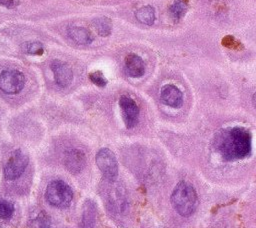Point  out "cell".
<instances>
[{"mask_svg":"<svg viewBox=\"0 0 256 228\" xmlns=\"http://www.w3.org/2000/svg\"><path fill=\"white\" fill-rule=\"evenodd\" d=\"M119 105L122 110V116L125 126L128 129L133 128L139 119V107L137 103L128 96H121L119 99Z\"/></svg>","mask_w":256,"mask_h":228,"instance_id":"obj_7","label":"cell"},{"mask_svg":"<svg viewBox=\"0 0 256 228\" xmlns=\"http://www.w3.org/2000/svg\"><path fill=\"white\" fill-rule=\"evenodd\" d=\"M17 4L18 3L15 0H0V5L9 9L15 7Z\"/></svg>","mask_w":256,"mask_h":228,"instance_id":"obj_21","label":"cell"},{"mask_svg":"<svg viewBox=\"0 0 256 228\" xmlns=\"http://www.w3.org/2000/svg\"><path fill=\"white\" fill-rule=\"evenodd\" d=\"M96 219V206L91 200H87L84 204L83 209V228H92L94 226Z\"/></svg>","mask_w":256,"mask_h":228,"instance_id":"obj_13","label":"cell"},{"mask_svg":"<svg viewBox=\"0 0 256 228\" xmlns=\"http://www.w3.org/2000/svg\"><path fill=\"white\" fill-rule=\"evenodd\" d=\"M29 158L20 149L15 150L3 168V175L7 180L18 179L25 171L28 166Z\"/></svg>","mask_w":256,"mask_h":228,"instance_id":"obj_5","label":"cell"},{"mask_svg":"<svg viewBox=\"0 0 256 228\" xmlns=\"http://www.w3.org/2000/svg\"><path fill=\"white\" fill-rule=\"evenodd\" d=\"M187 11V4L183 0H175L169 7V12L175 21H179Z\"/></svg>","mask_w":256,"mask_h":228,"instance_id":"obj_16","label":"cell"},{"mask_svg":"<svg viewBox=\"0 0 256 228\" xmlns=\"http://www.w3.org/2000/svg\"><path fill=\"white\" fill-rule=\"evenodd\" d=\"M67 31L68 36L79 45H89L94 40L92 33L85 27L70 25Z\"/></svg>","mask_w":256,"mask_h":228,"instance_id":"obj_12","label":"cell"},{"mask_svg":"<svg viewBox=\"0 0 256 228\" xmlns=\"http://www.w3.org/2000/svg\"><path fill=\"white\" fill-rule=\"evenodd\" d=\"M25 85V76L14 69H6L0 73V89L6 94H17Z\"/></svg>","mask_w":256,"mask_h":228,"instance_id":"obj_6","label":"cell"},{"mask_svg":"<svg viewBox=\"0 0 256 228\" xmlns=\"http://www.w3.org/2000/svg\"><path fill=\"white\" fill-rule=\"evenodd\" d=\"M171 203L179 215L183 217L192 215L198 205L196 190L188 182H179L171 194Z\"/></svg>","mask_w":256,"mask_h":228,"instance_id":"obj_2","label":"cell"},{"mask_svg":"<svg viewBox=\"0 0 256 228\" xmlns=\"http://www.w3.org/2000/svg\"><path fill=\"white\" fill-rule=\"evenodd\" d=\"M89 78L91 82H93L98 87H105L107 85V79L103 75L101 71H95L89 74Z\"/></svg>","mask_w":256,"mask_h":228,"instance_id":"obj_19","label":"cell"},{"mask_svg":"<svg viewBox=\"0 0 256 228\" xmlns=\"http://www.w3.org/2000/svg\"><path fill=\"white\" fill-rule=\"evenodd\" d=\"M14 205L12 202L0 197V218L7 220L13 216Z\"/></svg>","mask_w":256,"mask_h":228,"instance_id":"obj_18","label":"cell"},{"mask_svg":"<svg viewBox=\"0 0 256 228\" xmlns=\"http://www.w3.org/2000/svg\"><path fill=\"white\" fill-rule=\"evenodd\" d=\"M251 148V133L239 126L224 131L218 142V151L227 161L245 158L250 154Z\"/></svg>","mask_w":256,"mask_h":228,"instance_id":"obj_1","label":"cell"},{"mask_svg":"<svg viewBox=\"0 0 256 228\" xmlns=\"http://www.w3.org/2000/svg\"><path fill=\"white\" fill-rule=\"evenodd\" d=\"M136 19L145 25H152L155 21V10L152 6H142L135 11Z\"/></svg>","mask_w":256,"mask_h":228,"instance_id":"obj_14","label":"cell"},{"mask_svg":"<svg viewBox=\"0 0 256 228\" xmlns=\"http://www.w3.org/2000/svg\"><path fill=\"white\" fill-rule=\"evenodd\" d=\"M86 158L83 151L79 149H71L65 153L64 164L71 173H80L85 166Z\"/></svg>","mask_w":256,"mask_h":228,"instance_id":"obj_10","label":"cell"},{"mask_svg":"<svg viewBox=\"0 0 256 228\" xmlns=\"http://www.w3.org/2000/svg\"><path fill=\"white\" fill-rule=\"evenodd\" d=\"M252 102H253V105H254V107L256 108V92L253 94V97H252Z\"/></svg>","mask_w":256,"mask_h":228,"instance_id":"obj_22","label":"cell"},{"mask_svg":"<svg viewBox=\"0 0 256 228\" xmlns=\"http://www.w3.org/2000/svg\"><path fill=\"white\" fill-rule=\"evenodd\" d=\"M50 68L54 75V80L59 87H68L73 80V71L71 67L60 60H53Z\"/></svg>","mask_w":256,"mask_h":228,"instance_id":"obj_8","label":"cell"},{"mask_svg":"<svg viewBox=\"0 0 256 228\" xmlns=\"http://www.w3.org/2000/svg\"><path fill=\"white\" fill-rule=\"evenodd\" d=\"M160 97L164 104L172 108H179L183 104V93L173 84L164 85L161 89Z\"/></svg>","mask_w":256,"mask_h":228,"instance_id":"obj_9","label":"cell"},{"mask_svg":"<svg viewBox=\"0 0 256 228\" xmlns=\"http://www.w3.org/2000/svg\"><path fill=\"white\" fill-rule=\"evenodd\" d=\"M93 25L97 31V33L100 36L106 37L111 34L112 31V21L110 18L102 16V17H97L93 19Z\"/></svg>","mask_w":256,"mask_h":228,"instance_id":"obj_15","label":"cell"},{"mask_svg":"<svg viewBox=\"0 0 256 228\" xmlns=\"http://www.w3.org/2000/svg\"><path fill=\"white\" fill-rule=\"evenodd\" d=\"M125 69L132 78H140L145 73V64L143 59L135 53H129L125 57Z\"/></svg>","mask_w":256,"mask_h":228,"instance_id":"obj_11","label":"cell"},{"mask_svg":"<svg viewBox=\"0 0 256 228\" xmlns=\"http://www.w3.org/2000/svg\"><path fill=\"white\" fill-rule=\"evenodd\" d=\"M39 226L41 228H52L50 224V220L46 218L45 216H40L39 217Z\"/></svg>","mask_w":256,"mask_h":228,"instance_id":"obj_20","label":"cell"},{"mask_svg":"<svg viewBox=\"0 0 256 228\" xmlns=\"http://www.w3.org/2000/svg\"><path fill=\"white\" fill-rule=\"evenodd\" d=\"M23 50L29 55L41 56L44 53V45L39 41H31L23 44Z\"/></svg>","mask_w":256,"mask_h":228,"instance_id":"obj_17","label":"cell"},{"mask_svg":"<svg viewBox=\"0 0 256 228\" xmlns=\"http://www.w3.org/2000/svg\"><path fill=\"white\" fill-rule=\"evenodd\" d=\"M45 197L49 204L56 208H66L73 199V191L71 187L63 180H53L46 188Z\"/></svg>","mask_w":256,"mask_h":228,"instance_id":"obj_3","label":"cell"},{"mask_svg":"<svg viewBox=\"0 0 256 228\" xmlns=\"http://www.w3.org/2000/svg\"><path fill=\"white\" fill-rule=\"evenodd\" d=\"M98 169L104 178L113 182L118 177V162L115 154L109 148H101L95 157Z\"/></svg>","mask_w":256,"mask_h":228,"instance_id":"obj_4","label":"cell"}]
</instances>
